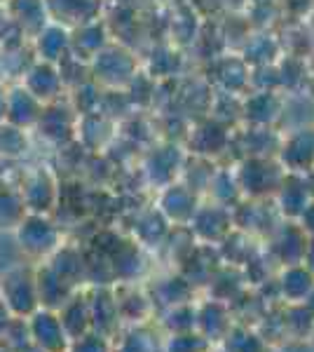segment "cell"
Instances as JSON below:
<instances>
[{"instance_id":"6da1fadb","label":"cell","mask_w":314,"mask_h":352,"mask_svg":"<svg viewBox=\"0 0 314 352\" xmlns=\"http://www.w3.org/2000/svg\"><path fill=\"white\" fill-rule=\"evenodd\" d=\"M3 300L12 315L31 317L40 308L36 292V275H24L21 268H10L3 277Z\"/></svg>"},{"instance_id":"7a4b0ae2","label":"cell","mask_w":314,"mask_h":352,"mask_svg":"<svg viewBox=\"0 0 314 352\" xmlns=\"http://www.w3.org/2000/svg\"><path fill=\"white\" fill-rule=\"evenodd\" d=\"M56 242H59V232L40 214L24 217V221L16 226V244L28 256H45L49 252H56L59 247Z\"/></svg>"},{"instance_id":"3957f363","label":"cell","mask_w":314,"mask_h":352,"mask_svg":"<svg viewBox=\"0 0 314 352\" xmlns=\"http://www.w3.org/2000/svg\"><path fill=\"white\" fill-rule=\"evenodd\" d=\"M28 336L40 352H66L68 333L61 327L59 312L38 308L28 320Z\"/></svg>"},{"instance_id":"277c9868","label":"cell","mask_w":314,"mask_h":352,"mask_svg":"<svg viewBox=\"0 0 314 352\" xmlns=\"http://www.w3.org/2000/svg\"><path fill=\"white\" fill-rule=\"evenodd\" d=\"M10 21L21 33L36 38L45 26H47V8L45 0H8L3 5Z\"/></svg>"},{"instance_id":"5b68a950","label":"cell","mask_w":314,"mask_h":352,"mask_svg":"<svg viewBox=\"0 0 314 352\" xmlns=\"http://www.w3.org/2000/svg\"><path fill=\"white\" fill-rule=\"evenodd\" d=\"M43 76L45 78H38V73L33 68H28L24 78V87L36 96L40 104L54 99L61 89V71H56L49 61H43Z\"/></svg>"},{"instance_id":"8992f818","label":"cell","mask_w":314,"mask_h":352,"mask_svg":"<svg viewBox=\"0 0 314 352\" xmlns=\"http://www.w3.org/2000/svg\"><path fill=\"white\" fill-rule=\"evenodd\" d=\"M66 287L59 277L49 270V265L45 270H40L36 275V292H38V303L43 308L56 310L66 303Z\"/></svg>"},{"instance_id":"52a82bcc","label":"cell","mask_w":314,"mask_h":352,"mask_svg":"<svg viewBox=\"0 0 314 352\" xmlns=\"http://www.w3.org/2000/svg\"><path fill=\"white\" fill-rule=\"evenodd\" d=\"M38 41V54L43 61H49V64H54L56 59H61V50H64V45L68 43L64 31H61V26L56 24H47L43 28V31L36 36Z\"/></svg>"},{"instance_id":"ba28073f","label":"cell","mask_w":314,"mask_h":352,"mask_svg":"<svg viewBox=\"0 0 314 352\" xmlns=\"http://www.w3.org/2000/svg\"><path fill=\"white\" fill-rule=\"evenodd\" d=\"M26 204L24 197L10 190H0V230H10L24 221Z\"/></svg>"},{"instance_id":"9c48e42d","label":"cell","mask_w":314,"mask_h":352,"mask_svg":"<svg viewBox=\"0 0 314 352\" xmlns=\"http://www.w3.org/2000/svg\"><path fill=\"white\" fill-rule=\"evenodd\" d=\"M5 109H8V94H0V122H5Z\"/></svg>"},{"instance_id":"30bf717a","label":"cell","mask_w":314,"mask_h":352,"mask_svg":"<svg viewBox=\"0 0 314 352\" xmlns=\"http://www.w3.org/2000/svg\"><path fill=\"white\" fill-rule=\"evenodd\" d=\"M5 3H8V0H0V8H3V5H5Z\"/></svg>"}]
</instances>
